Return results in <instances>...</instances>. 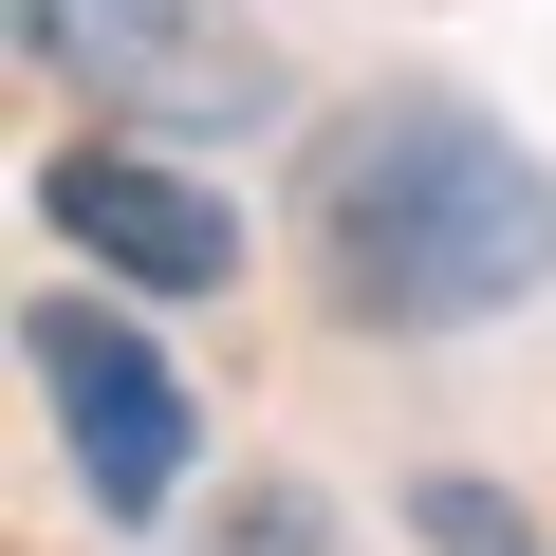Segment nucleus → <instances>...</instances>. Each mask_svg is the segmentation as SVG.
I'll use <instances>...</instances> for the list:
<instances>
[{"label": "nucleus", "instance_id": "nucleus-2", "mask_svg": "<svg viewBox=\"0 0 556 556\" xmlns=\"http://www.w3.org/2000/svg\"><path fill=\"white\" fill-rule=\"evenodd\" d=\"M20 38H38L75 93L167 112V130H260V112H278V75H260V38L223 20V0H20Z\"/></svg>", "mask_w": 556, "mask_h": 556}, {"label": "nucleus", "instance_id": "nucleus-1", "mask_svg": "<svg viewBox=\"0 0 556 556\" xmlns=\"http://www.w3.org/2000/svg\"><path fill=\"white\" fill-rule=\"evenodd\" d=\"M316 298L353 334H464L556 278V167L464 93H371L316 130Z\"/></svg>", "mask_w": 556, "mask_h": 556}, {"label": "nucleus", "instance_id": "nucleus-5", "mask_svg": "<svg viewBox=\"0 0 556 556\" xmlns=\"http://www.w3.org/2000/svg\"><path fill=\"white\" fill-rule=\"evenodd\" d=\"M204 556H353V538H334V501H316V482H241V501L204 519Z\"/></svg>", "mask_w": 556, "mask_h": 556}, {"label": "nucleus", "instance_id": "nucleus-6", "mask_svg": "<svg viewBox=\"0 0 556 556\" xmlns=\"http://www.w3.org/2000/svg\"><path fill=\"white\" fill-rule=\"evenodd\" d=\"M427 538H445V556H519V501H482V482H427Z\"/></svg>", "mask_w": 556, "mask_h": 556}, {"label": "nucleus", "instance_id": "nucleus-3", "mask_svg": "<svg viewBox=\"0 0 556 556\" xmlns=\"http://www.w3.org/2000/svg\"><path fill=\"white\" fill-rule=\"evenodd\" d=\"M20 353H38V390H56V427H75L93 519H167V482H186V390H167L93 298H38V316H20Z\"/></svg>", "mask_w": 556, "mask_h": 556}, {"label": "nucleus", "instance_id": "nucleus-4", "mask_svg": "<svg viewBox=\"0 0 556 556\" xmlns=\"http://www.w3.org/2000/svg\"><path fill=\"white\" fill-rule=\"evenodd\" d=\"M38 223H56L75 260L149 278V298H223V278H241V223H223L186 167H149V149H56V167H38Z\"/></svg>", "mask_w": 556, "mask_h": 556}]
</instances>
